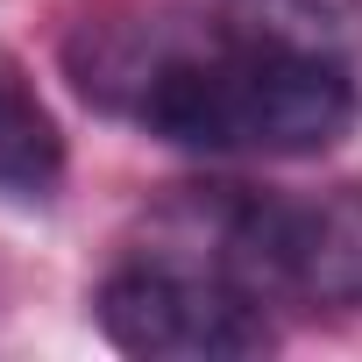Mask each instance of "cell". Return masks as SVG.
Masks as SVG:
<instances>
[{"instance_id":"6da1fadb","label":"cell","mask_w":362,"mask_h":362,"mask_svg":"<svg viewBox=\"0 0 362 362\" xmlns=\"http://www.w3.org/2000/svg\"><path fill=\"white\" fill-rule=\"evenodd\" d=\"M64 71L93 107L192 156H320L362 114L313 15H107L64 43Z\"/></svg>"},{"instance_id":"7a4b0ae2","label":"cell","mask_w":362,"mask_h":362,"mask_svg":"<svg viewBox=\"0 0 362 362\" xmlns=\"http://www.w3.org/2000/svg\"><path fill=\"white\" fill-rule=\"evenodd\" d=\"M149 242L214 263L263 305H362V185L341 192L199 185L149 221Z\"/></svg>"},{"instance_id":"3957f363","label":"cell","mask_w":362,"mask_h":362,"mask_svg":"<svg viewBox=\"0 0 362 362\" xmlns=\"http://www.w3.org/2000/svg\"><path fill=\"white\" fill-rule=\"evenodd\" d=\"M93 320L121 355L149 362H235L277 348L270 305L249 284L156 242L107 270V284L93 291Z\"/></svg>"},{"instance_id":"277c9868","label":"cell","mask_w":362,"mask_h":362,"mask_svg":"<svg viewBox=\"0 0 362 362\" xmlns=\"http://www.w3.org/2000/svg\"><path fill=\"white\" fill-rule=\"evenodd\" d=\"M64 177V128L36 78L0 50V192H50Z\"/></svg>"}]
</instances>
